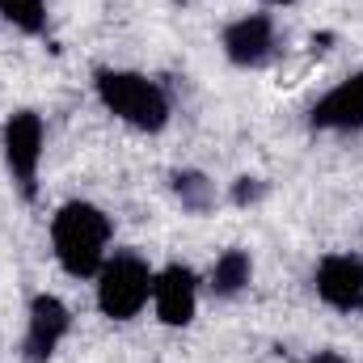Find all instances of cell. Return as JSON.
I'll use <instances>...</instances> for the list:
<instances>
[{
	"instance_id": "obj_1",
	"label": "cell",
	"mask_w": 363,
	"mask_h": 363,
	"mask_svg": "<svg viewBox=\"0 0 363 363\" xmlns=\"http://www.w3.org/2000/svg\"><path fill=\"white\" fill-rule=\"evenodd\" d=\"M110 237H114L110 216L97 203H89V199H68L51 216L55 262L72 279H93V274L101 271V262L110 258Z\"/></svg>"
},
{
	"instance_id": "obj_2",
	"label": "cell",
	"mask_w": 363,
	"mask_h": 363,
	"mask_svg": "<svg viewBox=\"0 0 363 363\" xmlns=\"http://www.w3.org/2000/svg\"><path fill=\"white\" fill-rule=\"evenodd\" d=\"M93 89H97V101L127 127L135 131H165L169 127V93L161 89L152 77L144 72H131V68H97L93 72Z\"/></svg>"
},
{
	"instance_id": "obj_3",
	"label": "cell",
	"mask_w": 363,
	"mask_h": 363,
	"mask_svg": "<svg viewBox=\"0 0 363 363\" xmlns=\"http://www.w3.org/2000/svg\"><path fill=\"white\" fill-rule=\"evenodd\" d=\"M93 279H97V308H101V317H110V321H135L148 308V300H152L157 271L148 267L144 254L114 250Z\"/></svg>"
},
{
	"instance_id": "obj_4",
	"label": "cell",
	"mask_w": 363,
	"mask_h": 363,
	"mask_svg": "<svg viewBox=\"0 0 363 363\" xmlns=\"http://www.w3.org/2000/svg\"><path fill=\"white\" fill-rule=\"evenodd\" d=\"M0 148H4V169L13 186L21 190L26 203L38 199V169L47 152V123L38 110H13L0 127Z\"/></svg>"
},
{
	"instance_id": "obj_5",
	"label": "cell",
	"mask_w": 363,
	"mask_h": 363,
	"mask_svg": "<svg viewBox=\"0 0 363 363\" xmlns=\"http://www.w3.org/2000/svg\"><path fill=\"white\" fill-rule=\"evenodd\" d=\"M72 330V308L51 296V291H38L26 308V334H21V363H51L55 351L64 347Z\"/></svg>"
},
{
	"instance_id": "obj_6",
	"label": "cell",
	"mask_w": 363,
	"mask_h": 363,
	"mask_svg": "<svg viewBox=\"0 0 363 363\" xmlns=\"http://www.w3.org/2000/svg\"><path fill=\"white\" fill-rule=\"evenodd\" d=\"M220 47H224L228 64H237V68H267L274 60V51H279L274 17L258 9V13H245V17L228 21L224 34H220Z\"/></svg>"
},
{
	"instance_id": "obj_7",
	"label": "cell",
	"mask_w": 363,
	"mask_h": 363,
	"mask_svg": "<svg viewBox=\"0 0 363 363\" xmlns=\"http://www.w3.org/2000/svg\"><path fill=\"white\" fill-rule=\"evenodd\" d=\"M152 308H157V321L169 325V330H182L194 321L199 313V274L182 262H169L161 267L157 279H152Z\"/></svg>"
},
{
	"instance_id": "obj_8",
	"label": "cell",
	"mask_w": 363,
	"mask_h": 363,
	"mask_svg": "<svg viewBox=\"0 0 363 363\" xmlns=\"http://www.w3.org/2000/svg\"><path fill=\"white\" fill-rule=\"evenodd\" d=\"M317 296L338 313H363V258L359 254H325L313 274Z\"/></svg>"
},
{
	"instance_id": "obj_9",
	"label": "cell",
	"mask_w": 363,
	"mask_h": 363,
	"mask_svg": "<svg viewBox=\"0 0 363 363\" xmlns=\"http://www.w3.org/2000/svg\"><path fill=\"white\" fill-rule=\"evenodd\" d=\"M308 123H313V131H342V135L363 131V72L338 81L308 110Z\"/></svg>"
},
{
	"instance_id": "obj_10",
	"label": "cell",
	"mask_w": 363,
	"mask_h": 363,
	"mask_svg": "<svg viewBox=\"0 0 363 363\" xmlns=\"http://www.w3.org/2000/svg\"><path fill=\"white\" fill-rule=\"evenodd\" d=\"M250 279H254V258H250V250H224V254L216 258L211 274H207V287H211L216 300H237V296L250 287Z\"/></svg>"
},
{
	"instance_id": "obj_11",
	"label": "cell",
	"mask_w": 363,
	"mask_h": 363,
	"mask_svg": "<svg viewBox=\"0 0 363 363\" xmlns=\"http://www.w3.org/2000/svg\"><path fill=\"white\" fill-rule=\"evenodd\" d=\"M169 190L182 203V211H190V216H207L216 207V182L207 174H199V169H174L169 174Z\"/></svg>"
},
{
	"instance_id": "obj_12",
	"label": "cell",
	"mask_w": 363,
	"mask_h": 363,
	"mask_svg": "<svg viewBox=\"0 0 363 363\" xmlns=\"http://www.w3.org/2000/svg\"><path fill=\"white\" fill-rule=\"evenodd\" d=\"M0 17L21 34L47 30V0H0Z\"/></svg>"
},
{
	"instance_id": "obj_13",
	"label": "cell",
	"mask_w": 363,
	"mask_h": 363,
	"mask_svg": "<svg viewBox=\"0 0 363 363\" xmlns=\"http://www.w3.org/2000/svg\"><path fill=\"white\" fill-rule=\"evenodd\" d=\"M262 199H267V182L262 178H237L233 190H228V203H233V207H254V203H262Z\"/></svg>"
},
{
	"instance_id": "obj_14",
	"label": "cell",
	"mask_w": 363,
	"mask_h": 363,
	"mask_svg": "<svg viewBox=\"0 0 363 363\" xmlns=\"http://www.w3.org/2000/svg\"><path fill=\"white\" fill-rule=\"evenodd\" d=\"M308 363H351V359L338 355V351H317V355H308Z\"/></svg>"
},
{
	"instance_id": "obj_15",
	"label": "cell",
	"mask_w": 363,
	"mask_h": 363,
	"mask_svg": "<svg viewBox=\"0 0 363 363\" xmlns=\"http://www.w3.org/2000/svg\"><path fill=\"white\" fill-rule=\"evenodd\" d=\"M267 4H291V0H267Z\"/></svg>"
}]
</instances>
